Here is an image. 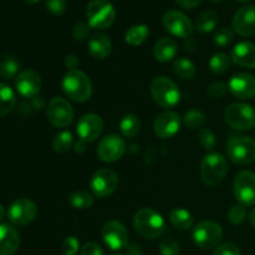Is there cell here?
I'll list each match as a JSON object with an SVG mask.
<instances>
[{"label":"cell","mask_w":255,"mask_h":255,"mask_svg":"<svg viewBox=\"0 0 255 255\" xmlns=\"http://www.w3.org/2000/svg\"><path fill=\"white\" fill-rule=\"evenodd\" d=\"M133 227L139 236L152 241L163 234L166 223H164L163 217L158 212L144 207L134 213Z\"/></svg>","instance_id":"obj_1"},{"label":"cell","mask_w":255,"mask_h":255,"mask_svg":"<svg viewBox=\"0 0 255 255\" xmlns=\"http://www.w3.org/2000/svg\"><path fill=\"white\" fill-rule=\"evenodd\" d=\"M62 91L75 102L89 101L92 95L90 77L80 70H70L62 79Z\"/></svg>","instance_id":"obj_2"},{"label":"cell","mask_w":255,"mask_h":255,"mask_svg":"<svg viewBox=\"0 0 255 255\" xmlns=\"http://www.w3.org/2000/svg\"><path fill=\"white\" fill-rule=\"evenodd\" d=\"M152 99L162 109H173L181 102V91L174 81L166 76L153 79L149 86Z\"/></svg>","instance_id":"obj_3"},{"label":"cell","mask_w":255,"mask_h":255,"mask_svg":"<svg viewBox=\"0 0 255 255\" xmlns=\"http://www.w3.org/2000/svg\"><path fill=\"white\" fill-rule=\"evenodd\" d=\"M228 161L221 153H208L201 163L202 181L209 187H216L226 178L228 173Z\"/></svg>","instance_id":"obj_4"},{"label":"cell","mask_w":255,"mask_h":255,"mask_svg":"<svg viewBox=\"0 0 255 255\" xmlns=\"http://www.w3.org/2000/svg\"><path fill=\"white\" fill-rule=\"evenodd\" d=\"M86 19L90 27L106 30L116 19V10L109 0H91L86 6Z\"/></svg>","instance_id":"obj_5"},{"label":"cell","mask_w":255,"mask_h":255,"mask_svg":"<svg viewBox=\"0 0 255 255\" xmlns=\"http://www.w3.org/2000/svg\"><path fill=\"white\" fill-rule=\"evenodd\" d=\"M224 119L232 128L248 131L255 127V109L251 105L242 102L232 104L226 109Z\"/></svg>","instance_id":"obj_6"},{"label":"cell","mask_w":255,"mask_h":255,"mask_svg":"<svg viewBox=\"0 0 255 255\" xmlns=\"http://www.w3.org/2000/svg\"><path fill=\"white\" fill-rule=\"evenodd\" d=\"M192 239L201 249L216 248L223 239V229L216 222L203 221L193 228Z\"/></svg>","instance_id":"obj_7"},{"label":"cell","mask_w":255,"mask_h":255,"mask_svg":"<svg viewBox=\"0 0 255 255\" xmlns=\"http://www.w3.org/2000/svg\"><path fill=\"white\" fill-rule=\"evenodd\" d=\"M227 154L237 164H248L255 161V139L252 137H233L227 143Z\"/></svg>","instance_id":"obj_8"},{"label":"cell","mask_w":255,"mask_h":255,"mask_svg":"<svg viewBox=\"0 0 255 255\" xmlns=\"http://www.w3.org/2000/svg\"><path fill=\"white\" fill-rule=\"evenodd\" d=\"M46 117L52 126L64 128L71 125L74 120V110L70 102L65 99L54 97L46 107Z\"/></svg>","instance_id":"obj_9"},{"label":"cell","mask_w":255,"mask_h":255,"mask_svg":"<svg viewBox=\"0 0 255 255\" xmlns=\"http://www.w3.org/2000/svg\"><path fill=\"white\" fill-rule=\"evenodd\" d=\"M236 199L244 207L255 204V173L252 171H243L237 174L233 183Z\"/></svg>","instance_id":"obj_10"},{"label":"cell","mask_w":255,"mask_h":255,"mask_svg":"<svg viewBox=\"0 0 255 255\" xmlns=\"http://www.w3.org/2000/svg\"><path fill=\"white\" fill-rule=\"evenodd\" d=\"M163 27L173 36L188 39L193 34V24L191 19L178 10H169L162 17Z\"/></svg>","instance_id":"obj_11"},{"label":"cell","mask_w":255,"mask_h":255,"mask_svg":"<svg viewBox=\"0 0 255 255\" xmlns=\"http://www.w3.org/2000/svg\"><path fill=\"white\" fill-rule=\"evenodd\" d=\"M37 214V207L35 202L29 198H17L10 204L7 209V218L10 223L17 227H24L31 223Z\"/></svg>","instance_id":"obj_12"},{"label":"cell","mask_w":255,"mask_h":255,"mask_svg":"<svg viewBox=\"0 0 255 255\" xmlns=\"http://www.w3.org/2000/svg\"><path fill=\"white\" fill-rule=\"evenodd\" d=\"M119 187V176L116 172L109 168L99 169L94 173L90 181L92 193L99 198H105L114 193Z\"/></svg>","instance_id":"obj_13"},{"label":"cell","mask_w":255,"mask_h":255,"mask_svg":"<svg viewBox=\"0 0 255 255\" xmlns=\"http://www.w3.org/2000/svg\"><path fill=\"white\" fill-rule=\"evenodd\" d=\"M102 239L112 251H121L128 246V232L119 221H109L102 227Z\"/></svg>","instance_id":"obj_14"},{"label":"cell","mask_w":255,"mask_h":255,"mask_svg":"<svg viewBox=\"0 0 255 255\" xmlns=\"http://www.w3.org/2000/svg\"><path fill=\"white\" fill-rule=\"evenodd\" d=\"M126 152V142L119 134H107L97 146V154L101 161L112 163L119 161Z\"/></svg>","instance_id":"obj_15"},{"label":"cell","mask_w":255,"mask_h":255,"mask_svg":"<svg viewBox=\"0 0 255 255\" xmlns=\"http://www.w3.org/2000/svg\"><path fill=\"white\" fill-rule=\"evenodd\" d=\"M104 131V121L96 114H86L79 120L76 132L80 139L86 143L96 141Z\"/></svg>","instance_id":"obj_16"},{"label":"cell","mask_w":255,"mask_h":255,"mask_svg":"<svg viewBox=\"0 0 255 255\" xmlns=\"http://www.w3.org/2000/svg\"><path fill=\"white\" fill-rule=\"evenodd\" d=\"M182 119L179 114L174 111H164L157 116L156 121H154L153 129L154 133L159 137V138L168 139L172 138L178 133L179 128H181Z\"/></svg>","instance_id":"obj_17"},{"label":"cell","mask_w":255,"mask_h":255,"mask_svg":"<svg viewBox=\"0 0 255 255\" xmlns=\"http://www.w3.org/2000/svg\"><path fill=\"white\" fill-rule=\"evenodd\" d=\"M41 77L34 70H24L19 72L15 79V87L17 92L25 99H32L39 95L41 90Z\"/></svg>","instance_id":"obj_18"},{"label":"cell","mask_w":255,"mask_h":255,"mask_svg":"<svg viewBox=\"0 0 255 255\" xmlns=\"http://www.w3.org/2000/svg\"><path fill=\"white\" fill-rule=\"evenodd\" d=\"M228 90L234 97L241 100H251L255 97V76L246 72H239L231 77Z\"/></svg>","instance_id":"obj_19"},{"label":"cell","mask_w":255,"mask_h":255,"mask_svg":"<svg viewBox=\"0 0 255 255\" xmlns=\"http://www.w3.org/2000/svg\"><path fill=\"white\" fill-rule=\"evenodd\" d=\"M233 29L241 36L255 35V6L246 5L236 12L233 17Z\"/></svg>","instance_id":"obj_20"},{"label":"cell","mask_w":255,"mask_h":255,"mask_svg":"<svg viewBox=\"0 0 255 255\" xmlns=\"http://www.w3.org/2000/svg\"><path fill=\"white\" fill-rule=\"evenodd\" d=\"M231 59L234 64L247 69H255V45L242 41L232 49Z\"/></svg>","instance_id":"obj_21"},{"label":"cell","mask_w":255,"mask_h":255,"mask_svg":"<svg viewBox=\"0 0 255 255\" xmlns=\"http://www.w3.org/2000/svg\"><path fill=\"white\" fill-rule=\"evenodd\" d=\"M19 246V232L10 224H0V255L15 254Z\"/></svg>","instance_id":"obj_22"},{"label":"cell","mask_w":255,"mask_h":255,"mask_svg":"<svg viewBox=\"0 0 255 255\" xmlns=\"http://www.w3.org/2000/svg\"><path fill=\"white\" fill-rule=\"evenodd\" d=\"M89 52L94 59L105 60L112 51V42L105 34H96L89 40Z\"/></svg>","instance_id":"obj_23"},{"label":"cell","mask_w":255,"mask_h":255,"mask_svg":"<svg viewBox=\"0 0 255 255\" xmlns=\"http://www.w3.org/2000/svg\"><path fill=\"white\" fill-rule=\"evenodd\" d=\"M178 45L171 37H162L153 46V55L157 61L169 62L177 56Z\"/></svg>","instance_id":"obj_24"},{"label":"cell","mask_w":255,"mask_h":255,"mask_svg":"<svg viewBox=\"0 0 255 255\" xmlns=\"http://www.w3.org/2000/svg\"><path fill=\"white\" fill-rule=\"evenodd\" d=\"M169 222L179 231H188L193 226V216L184 208H174L169 213Z\"/></svg>","instance_id":"obj_25"},{"label":"cell","mask_w":255,"mask_h":255,"mask_svg":"<svg viewBox=\"0 0 255 255\" xmlns=\"http://www.w3.org/2000/svg\"><path fill=\"white\" fill-rule=\"evenodd\" d=\"M16 104V96L11 87L0 84V117H4L12 111Z\"/></svg>","instance_id":"obj_26"},{"label":"cell","mask_w":255,"mask_h":255,"mask_svg":"<svg viewBox=\"0 0 255 255\" xmlns=\"http://www.w3.org/2000/svg\"><path fill=\"white\" fill-rule=\"evenodd\" d=\"M120 131L127 138H133L141 131V121L136 115H126L120 121Z\"/></svg>","instance_id":"obj_27"},{"label":"cell","mask_w":255,"mask_h":255,"mask_svg":"<svg viewBox=\"0 0 255 255\" xmlns=\"http://www.w3.org/2000/svg\"><path fill=\"white\" fill-rule=\"evenodd\" d=\"M148 34L149 29L146 25L137 24L127 30L126 35H125V40L131 46H139V45H142L146 41V39L148 37Z\"/></svg>","instance_id":"obj_28"},{"label":"cell","mask_w":255,"mask_h":255,"mask_svg":"<svg viewBox=\"0 0 255 255\" xmlns=\"http://www.w3.org/2000/svg\"><path fill=\"white\" fill-rule=\"evenodd\" d=\"M218 22V15L213 10H207L203 11L196 21V27L201 34H208V32L213 31Z\"/></svg>","instance_id":"obj_29"},{"label":"cell","mask_w":255,"mask_h":255,"mask_svg":"<svg viewBox=\"0 0 255 255\" xmlns=\"http://www.w3.org/2000/svg\"><path fill=\"white\" fill-rule=\"evenodd\" d=\"M173 71L178 77L183 80H191L196 76V65L191 60L186 57H179L176 59L173 62Z\"/></svg>","instance_id":"obj_30"},{"label":"cell","mask_w":255,"mask_h":255,"mask_svg":"<svg viewBox=\"0 0 255 255\" xmlns=\"http://www.w3.org/2000/svg\"><path fill=\"white\" fill-rule=\"evenodd\" d=\"M19 62L14 56H2L0 60V76L4 77L5 80H11L12 77L17 76L19 71Z\"/></svg>","instance_id":"obj_31"},{"label":"cell","mask_w":255,"mask_h":255,"mask_svg":"<svg viewBox=\"0 0 255 255\" xmlns=\"http://www.w3.org/2000/svg\"><path fill=\"white\" fill-rule=\"evenodd\" d=\"M74 144V136L71 132L62 131L52 139V148L56 153H66Z\"/></svg>","instance_id":"obj_32"},{"label":"cell","mask_w":255,"mask_h":255,"mask_svg":"<svg viewBox=\"0 0 255 255\" xmlns=\"http://www.w3.org/2000/svg\"><path fill=\"white\" fill-rule=\"evenodd\" d=\"M231 57L224 52H218V54L213 55L209 60V69L213 74L222 75L229 69L231 66Z\"/></svg>","instance_id":"obj_33"},{"label":"cell","mask_w":255,"mask_h":255,"mask_svg":"<svg viewBox=\"0 0 255 255\" xmlns=\"http://www.w3.org/2000/svg\"><path fill=\"white\" fill-rule=\"evenodd\" d=\"M69 202L74 208L87 209L94 204V197L85 191H76L69 196Z\"/></svg>","instance_id":"obj_34"},{"label":"cell","mask_w":255,"mask_h":255,"mask_svg":"<svg viewBox=\"0 0 255 255\" xmlns=\"http://www.w3.org/2000/svg\"><path fill=\"white\" fill-rule=\"evenodd\" d=\"M183 124L184 126L188 127L189 129H197L204 124L206 121V116L202 111L196 109H192L189 111H187L183 116Z\"/></svg>","instance_id":"obj_35"},{"label":"cell","mask_w":255,"mask_h":255,"mask_svg":"<svg viewBox=\"0 0 255 255\" xmlns=\"http://www.w3.org/2000/svg\"><path fill=\"white\" fill-rule=\"evenodd\" d=\"M234 39V32L233 30L229 29V27H221V29L217 30L214 32V44L218 45V46H227V45L231 44Z\"/></svg>","instance_id":"obj_36"},{"label":"cell","mask_w":255,"mask_h":255,"mask_svg":"<svg viewBox=\"0 0 255 255\" xmlns=\"http://www.w3.org/2000/svg\"><path fill=\"white\" fill-rule=\"evenodd\" d=\"M198 139L201 146L204 149H207V151H211V149H213L216 147V134H214V132L211 128H201L198 134Z\"/></svg>","instance_id":"obj_37"},{"label":"cell","mask_w":255,"mask_h":255,"mask_svg":"<svg viewBox=\"0 0 255 255\" xmlns=\"http://www.w3.org/2000/svg\"><path fill=\"white\" fill-rule=\"evenodd\" d=\"M181 248L178 242L174 238H164L159 243V253L161 255H179Z\"/></svg>","instance_id":"obj_38"},{"label":"cell","mask_w":255,"mask_h":255,"mask_svg":"<svg viewBox=\"0 0 255 255\" xmlns=\"http://www.w3.org/2000/svg\"><path fill=\"white\" fill-rule=\"evenodd\" d=\"M247 218V211L244 208V206L242 204H237V206H233L228 211V221L231 222L234 226H238V224H242Z\"/></svg>","instance_id":"obj_39"},{"label":"cell","mask_w":255,"mask_h":255,"mask_svg":"<svg viewBox=\"0 0 255 255\" xmlns=\"http://www.w3.org/2000/svg\"><path fill=\"white\" fill-rule=\"evenodd\" d=\"M46 9L55 16H61L67 9V0H45Z\"/></svg>","instance_id":"obj_40"},{"label":"cell","mask_w":255,"mask_h":255,"mask_svg":"<svg viewBox=\"0 0 255 255\" xmlns=\"http://www.w3.org/2000/svg\"><path fill=\"white\" fill-rule=\"evenodd\" d=\"M80 249V242L76 237H67L61 244V252L64 255H76Z\"/></svg>","instance_id":"obj_41"},{"label":"cell","mask_w":255,"mask_h":255,"mask_svg":"<svg viewBox=\"0 0 255 255\" xmlns=\"http://www.w3.org/2000/svg\"><path fill=\"white\" fill-rule=\"evenodd\" d=\"M90 25L87 22L80 21L77 24H75V26L72 27V36L75 37V40L77 41H84L85 39H87L90 35Z\"/></svg>","instance_id":"obj_42"},{"label":"cell","mask_w":255,"mask_h":255,"mask_svg":"<svg viewBox=\"0 0 255 255\" xmlns=\"http://www.w3.org/2000/svg\"><path fill=\"white\" fill-rule=\"evenodd\" d=\"M227 89H228V86L224 82H213V84H211L207 87V94L212 99H221V97H223L226 95Z\"/></svg>","instance_id":"obj_43"},{"label":"cell","mask_w":255,"mask_h":255,"mask_svg":"<svg viewBox=\"0 0 255 255\" xmlns=\"http://www.w3.org/2000/svg\"><path fill=\"white\" fill-rule=\"evenodd\" d=\"M213 255H242L241 249L233 243H224L214 249Z\"/></svg>","instance_id":"obj_44"},{"label":"cell","mask_w":255,"mask_h":255,"mask_svg":"<svg viewBox=\"0 0 255 255\" xmlns=\"http://www.w3.org/2000/svg\"><path fill=\"white\" fill-rule=\"evenodd\" d=\"M81 255H104V251H102L99 244L94 243V242H89V243L82 246Z\"/></svg>","instance_id":"obj_45"},{"label":"cell","mask_w":255,"mask_h":255,"mask_svg":"<svg viewBox=\"0 0 255 255\" xmlns=\"http://www.w3.org/2000/svg\"><path fill=\"white\" fill-rule=\"evenodd\" d=\"M79 65H80V61H79V57H77L76 55L70 54L65 57V66L69 69V71L70 70H77Z\"/></svg>","instance_id":"obj_46"},{"label":"cell","mask_w":255,"mask_h":255,"mask_svg":"<svg viewBox=\"0 0 255 255\" xmlns=\"http://www.w3.org/2000/svg\"><path fill=\"white\" fill-rule=\"evenodd\" d=\"M176 1L183 9H193V7L198 6L202 0H176Z\"/></svg>","instance_id":"obj_47"},{"label":"cell","mask_w":255,"mask_h":255,"mask_svg":"<svg viewBox=\"0 0 255 255\" xmlns=\"http://www.w3.org/2000/svg\"><path fill=\"white\" fill-rule=\"evenodd\" d=\"M126 249L128 255H143V251H142L141 247L137 246V244H128V246L126 247Z\"/></svg>","instance_id":"obj_48"},{"label":"cell","mask_w":255,"mask_h":255,"mask_svg":"<svg viewBox=\"0 0 255 255\" xmlns=\"http://www.w3.org/2000/svg\"><path fill=\"white\" fill-rule=\"evenodd\" d=\"M85 151H86V142L79 139V142L75 144V152L76 153H84Z\"/></svg>","instance_id":"obj_49"},{"label":"cell","mask_w":255,"mask_h":255,"mask_svg":"<svg viewBox=\"0 0 255 255\" xmlns=\"http://www.w3.org/2000/svg\"><path fill=\"white\" fill-rule=\"evenodd\" d=\"M184 46H186V50L187 51H194V49H196V41H194L193 39H191V37H188V39H186V44H184Z\"/></svg>","instance_id":"obj_50"},{"label":"cell","mask_w":255,"mask_h":255,"mask_svg":"<svg viewBox=\"0 0 255 255\" xmlns=\"http://www.w3.org/2000/svg\"><path fill=\"white\" fill-rule=\"evenodd\" d=\"M249 222L253 226V228H255V208L252 209L251 213H249Z\"/></svg>","instance_id":"obj_51"},{"label":"cell","mask_w":255,"mask_h":255,"mask_svg":"<svg viewBox=\"0 0 255 255\" xmlns=\"http://www.w3.org/2000/svg\"><path fill=\"white\" fill-rule=\"evenodd\" d=\"M4 216H5V211H4V207L1 206V204H0V222L2 221V219H4Z\"/></svg>","instance_id":"obj_52"},{"label":"cell","mask_w":255,"mask_h":255,"mask_svg":"<svg viewBox=\"0 0 255 255\" xmlns=\"http://www.w3.org/2000/svg\"><path fill=\"white\" fill-rule=\"evenodd\" d=\"M24 1L29 5H34V4H37L39 1H41V0H24Z\"/></svg>","instance_id":"obj_53"},{"label":"cell","mask_w":255,"mask_h":255,"mask_svg":"<svg viewBox=\"0 0 255 255\" xmlns=\"http://www.w3.org/2000/svg\"><path fill=\"white\" fill-rule=\"evenodd\" d=\"M237 1H238V2H249L251 0H237Z\"/></svg>","instance_id":"obj_54"},{"label":"cell","mask_w":255,"mask_h":255,"mask_svg":"<svg viewBox=\"0 0 255 255\" xmlns=\"http://www.w3.org/2000/svg\"><path fill=\"white\" fill-rule=\"evenodd\" d=\"M211 1H223V0H211Z\"/></svg>","instance_id":"obj_55"},{"label":"cell","mask_w":255,"mask_h":255,"mask_svg":"<svg viewBox=\"0 0 255 255\" xmlns=\"http://www.w3.org/2000/svg\"><path fill=\"white\" fill-rule=\"evenodd\" d=\"M114 255H122V254H114Z\"/></svg>","instance_id":"obj_56"}]
</instances>
